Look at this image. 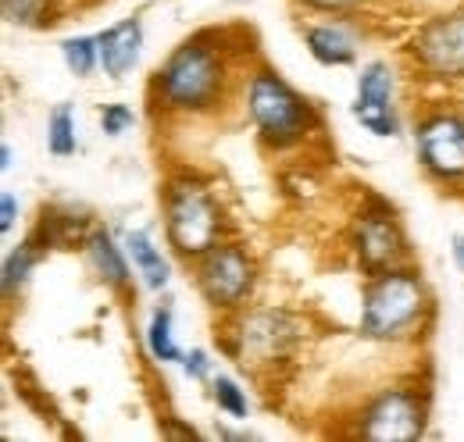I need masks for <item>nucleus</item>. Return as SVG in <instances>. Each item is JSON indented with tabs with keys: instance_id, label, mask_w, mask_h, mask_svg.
I'll use <instances>...</instances> for the list:
<instances>
[{
	"instance_id": "nucleus-1",
	"label": "nucleus",
	"mask_w": 464,
	"mask_h": 442,
	"mask_svg": "<svg viewBox=\"0 0 464 442\" xmlns=\"http://www.w3.org/2000/svg\"><path fill=\"white\" fill-rule=\"evenodd\" d=\"M229 47H222V36L197 33L182 40L154 72L150 97L154 108L169 114H204L218 108V101L229 90Z\"/></svg>"
},
{
	"instance_id": "nucleus-2",
	"label": "nucleus",
	"mask_w": 464,
	"mask_h": 442,
	"mask_svg": "<svg viewBox=\"0 0 464 442\" xmlns=\"http://www.w3.org/2000/svg\"><path fill=\"white\" fill-rule=\"evenodd\" d=\"M429 311V289L411 264L368 275L361 300V335L375 342H404L421 332Z\"/></svg>"
},
{
	"instance_id": "nucleus-3",
	"label": "nucleus",
	"mask_w": 464,
	"mask_h": 442,
	"mask_svg": "<svg viewBox=\"0 0 464 442\" xmlns=\"http://www.w3.org/2000/svg\"><path fill=\"white\" fill-rule=\"evenodd\" d=\"M243 101H246V114H250L261 143L272 150H293V147L307 143L311 132H318L314 104L307 97H300L272 68L250 72Z\"/></svg>"
},
{
	"instance_id": "nucleus-4",
	"label": "nucleus",
	"mask_w": 464,
	"mask_h": 442,
	"mask_svg": "<svg viewBox=\"0 0 464 442\" xmlns=\"http://www.w3.org/2000/svg\"><path fill=\"white\" fill-rule=\"evenodd\" d=\"M226 318L229 322L218 332V342L246 371H268L286 364L296 342L304 339V322L286 307H239Z\"/></svg>"
},
{
	"instance_id": "nucleus-5",
	"label": "nucleus",
	"mask_w": 464,
	"mask_h": 442,
	"mask_svg": "<svg viewBox=\"0 0 464 442\" xmlns=\"http://www.w3.org/2000/svg\"><path fill=\"white\" fill-rule=\"evenodd\" d=\"M161 211H165V235L172 250L186 261L204 257L211 246L226 239V215L211 193L208 182L182 171L172 175L161 189Z\"/></svg>"
},
{
	"instance_id": "nucleus-6",
	"label": "nucleus",
	"mask_w": 464,
	"mask_h": 442,
	"mask_svg": "<svg viewBox=\"0 0 464 442\" xmlns=\"http://www.w3.org/2000/svg\"><path fill=\"white\" fill-rule=\"evenodd\" d=\"M193 282L208 307H215L218 314H232L246 307L257 285V261L243 243L222 239L218 246H211L204 257L193 261Z\"/></svg>"
},
{
	"instance_id": "nucleus-7",
	"label": "nucleus",
	"mask_w": 464,
	"mask_h": 442,
	"mask_svg": "<svg viewBox=\"0 0 464 442\" xmlns=\"http://www.w3.org/2000/svg\"><path fill=\"white\" fill-rule=\"evenodd\" d=\"M347 243L350 250L357 254V264L368 275L411 264V246H407L404 228L393 215V207L386 200H379V197H372L368 207H361V215L350 225Z\"/></svg>"
},
{
	"instance_id": "nucleus-8",
	"label": "nucleus",
	"mask_w": 464,
	"mask_h": 442,
	"mask_svg": "<svg viewBox=\"0 0 464 442\" xmlns=\"http://www.w3.org/2000/svg\"><path fill=\"white\" fill-rule=\"evenodd\" d=\"M425 392L414 386H390L375 392L357 418L353 436L375 442H411L425 432Z\"/></svg>"
},
{
	"instance_id": "nucleus-9",
	"label": "nucleus",
	"mask_w": 464,
	"mask_h": 442,
	"mask_svg": "<svg viewBox=\"0 0 464 442\" xmlns=\"http://www.w3.org/2000/svg\"><path fill=\"white\" fill-rule=\"evenodd\" d=\"M407 57L425 79L461 82L464 79V11L429 18L414 36Z\"/></svg>"
},
{
	"instance_id": "nucleus-10",
	"label": "nucleus",
	"mask_w": 464,
	"mask_h": 442,
	"mask_svg": "<svg viewBox=\"0 0 464 442\" xmlns=\"http://www.w3.org/2000/svg\"><path fill=\"white\" fill-rule=\"evenodd\" d=\"M418 161L436 182H464V114L432 110L414 129Z\"/></svg>"
},
{
	"instance_id": "nucleus-11",
	"label": "nucleus",
	"mask_w": 464,
	"mask_h": 442,
	"mask_svg": "<svg viewBox=\"0 0 464 442\" xmlns=\"http://www.w3.org/2000/svg\"><path fill=\"white\" fill-rule=\"evenodd\" d=\"M393 68L386 61H372L357 75V101L353 118L372 132V136H397V110H393Z\"/></svg>"
},
{
	"instance_id": "nucleus-12",
	"label": "nucleus",
	"mask_w": 464,
	"mask_h": 442,
	"mask_svg": "<svg viewBox=\"0 0 464 442\" xmlns=\"http://www.w3.org/2000/svg\"><path fill=\"white\" fill-rule=\"evenodd\" d=\"M101 68L104 75L121 79L129 68H136L140 61V47H143V25L136 18H125L111 29H104L101 36Z\"/></svg>"
},
{
	"instance_id": "nucleus-13",
	"label": "nucleus",
	"mask_w": 464,
	"mask_h": 442,
	"mask_svg": "<svg viewBox=\"0 0 464 442\" xmlns=\"http://www.w3.org/2000/svg\"><path fill=\"white\" fill-rule=\"evenodd\" d=\"M304 43L314 61L329 64V68H343L357 61V40L347 33V25L340 22H322V25H307L304 29Z\"/></svg>"
},
{
	"instance_id": "nucleus-14",
	"label": "nucleus",
	"mask_w": 464,
	"mask_h": 442,
	"mask_svg": "<svg viewBox=\"0 0 464 442\" xmlns=\"http://www.w3.org/2000/svg\"><path fill=\"white\" fill-rule=\"evenodd\" d=\"M86 218H75L72 207H44L40 211V221H36V235L33 243L40 250H68L75 243H86Z\"/></svg>"
},
{
	"instance_id": "nucleus-15",
	"label": "nucleus",
	"mask_w": 464,
	"mask_h": 442,
	"mask_svg": "<svg viewBox=\"0 0 464 442\" xmlns=\"http://www.w3.org/2000/svg\"><path fill=\"white\" fill-rule=\"evenodd\" d=\"M82 246H86V257H90L93 272L104 278L111 289L125 293V289H129V264H125V257H121V246H115L111 232H108V228H93Z\"/></svg>"
},
{
	"instance_id": "nucleus-16",
	"label": "nucleus",
	"mask_w": 464,
	"mask_h": 442,
	"mask_svg": "<svg viewBox=\"0 0 464 442\" xmlns=\"http://www.w3.org/2000/svg\"><path fill=\"white\" fill-rule=\"evenodd\" d=\"M125 250H129V257H132L136 272L143 275V282H147L150 289H165V285H169L172 268H169V261L161 257V250L154 246L150 232H143V228L125 232Z\"/></svg>"
},
{
	"instance_id": "nucleus-17",
	"label": "nucleus",
	"mask_w": 464,
	"mask_h": 442,
	"mask_svg": "<svg viewBox=\"0 0 464 442\" xmlns=\"http://www.w3.org/2000/svg\"><path fill=\"white\" fill-rule=\"evenodd\" d=\"M0 11L11 25H22V29H44L54 22L58 14V4L54 0H0Z\"/></svg>"
},
{
	"instance_id": "nucleus-18",
	"label": "nucleus",
	"mask_w": 464,
	"mask_h": 442,
	"mask_svg": "<svg viewBox=\"0 0 464 442\" xmlns=\"http://www.w3.org/2000/svg\"><path fill=\"white\" fill-rule=\"evenodd\" d=\"M147 350L154 353V360L169 364V360H182V350L175 346L172 339V311L158 307L150 314V325H147Z\"/></svg>"
},
{
	"instance_id": "nucleus-19",
	"label": "nucleus",
	"mask_w": 464,
	"mask_h": 442,
	"mask_svg": "<svg viewBox=\"0 0 464 442\" xmlns=\"http://www.w3.org/2000/svg\"><path fill=\"white\" fill-rule=\"evenodd\" d=\"M47 147L54 158H72L79 139H75V118L68 104H58L51 110V121H47Z\"/></svg>"
},
{
	"instance_id": "nucleus-20",
	"label": "nucleus",
	"mask_w": 464,
	"mask_h": 442,
	"mask_svg": "<svg viewBox=\"0 0 464 442\" xmlns=\"http://www.w3.org/2000/svg\"><path fill=\"white\" fill-rule=\"evenodd\" d=\"M61 54H64V64L72 68V75L82 79L101 64V40L97 36H72L61 43Z\"/></svg>"
},
{
	"instance_id": "nucleus-21",
	"label": "nucleus",
	"mask_w": 464,
	"mask_h": 442,
	"mask_svg": "<svg viewBox=\"0 0 464 442\" xmlns=\"http://www.w3.org/2000/svg\"><path fill=\"white\" fill-rule=\"evenodd\" d=\"M36 257H40V246H36L33 239H25L18 250L7 254V261H4V293H14V289L29 278L33 264H36Z\"/></svg>"
},
{
	"instance_id": "nucleus-22",
	"label": "nucleus",
	"mask_w": 464,
	"mask_h": 442,
	"mask_svg": "<svg viewBox=\"0 0 464 442\" xmlns=\"http://www.w3.org/2000/svg\"><path fill=\"white\" fill-rule=\"evenodd\" d=\"M211 396H215L218 410H226L229 418H236V421L246 418V392L236 386L229 375H218V379L211 382Z\"/></svg>"
},
{
	"instance_id": "nucleus-23",
	"label": "nucleus",
	"mask_w": 464,
	"mask_h": 442,
	"mask_svg": "<svg viewBox=\"0 0 464 442\" xmlns=\"http://www.w3.org/2000/svg\"><path fill=\"white\" fill-rule=\"evenodd\" d=\"M132 121H136V114L125 108V104H108V108L101 110V129L108 136H121L125 129H132Z\"/></svg>"
},
{
	"instance_id": "nucleus-24",
	"label": "nucleus",
	"mask_w": 464,
	"mask_h": 442,
	"mask_svg": "<svg viewBox=\"0 0 464 442\" xmlns=\"http://www.w3.org/2000/svg\"><path fill=\"white\" fill-rule=\"evenodd\" d=\"M182 371H186L189 379L204 382V379L211 375V360H208V353H204V350H189V353H182Z\"/></svg>"
},
{
	"instance_id": "nucleus-25",
	"label": "nucleus",
	"mask_w": 464,
	"mask_h": 442,
	"mask_svg": "<svg viewBox=\"0 0 464 442\" xmlns=\"http://www.w3.org/2000/svg\"><path fill=\"white\" fill-rule=\"evenodd\" d=\"M304 7H311V11H322V14H350V11H357L364 0H300Z\"/></svg>"
},
{
	"instance_id": "nucleus-26",
	"label": "nucleus",
	"mask_w": 464,
	"mask_h": 442,
	"mask_svg": "<svg viewBox=\"0 0 464 442\" xmlns=\"http://www.w3.org/2000/svg\"><path fill=\"white\" fill-rule=\"evenodd\" d=\"M18 221V200L14 193H0V232H11Z\"/></svg>"
},
{
	"instance_id": "nucleus-27",
	"label": "nucleus",
	"mask_w": 464,
	"mask_h": 442,
	"mask_svg": "<svg viewBox=\"0 0 464 442\" xmlns=\"http://www.w3.org/2000/svg\"><path fill=\"white\" fill-rule=\"evenodd\" d=\"M450 254H454V264H458V272L464 275V235H454V239H450Z\"/></svg>"
},
{
	"instance_id": "nucleus-28",
	"label": "nucleus",
	"mask_w": 464,
	"mask_h": 442,
	"mask_svg": "<svg viewBox=\"0 0 464 442\" xmlns=\"http://www.w3.org/2000/svg\"><path fill=\"white\" fill-rule=\"evenodd\" d=\"M11 165H14V150H11L7 143H4V147H0V168L7 171V168H11Z\"/></svg>"
}]
</instances>
